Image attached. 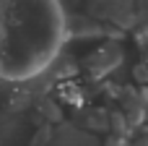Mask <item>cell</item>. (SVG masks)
<instances>
[{
	"mask_svg": "<svg viewBox=\"0 0 148 146\" xmlns=\"http://www.w3.org/2000/svg\"><path fill=\"white\" fill-rule=\"evenodd\" d=\"M109 146H127V144H125L122 138H114V141H112V144H109Z\"/></svg>",
	"mask_w": 148,
	"mask_h": 146,
	"instance_id": "6da1fadb",
	"label": "cell"
},
{
	"mask_svg": "<svg viewBox=\"0 0 148 146\" xmlns=\"http://www.w3.org/2000/svg\"><path fill=\"white\" fill-rule=\"evenodd\" d=\"M135 146H148V138H140V141H135Z\"/></svg>",
	"mask_w": 148,
	"mask_h": 146,
	"instance_id": "7a4b0ae2",
	"label": "cell"
}]
</instances>
